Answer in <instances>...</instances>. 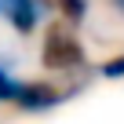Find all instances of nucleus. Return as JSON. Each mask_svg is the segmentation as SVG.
Listing matches in <instances>:
<instances>
[{
    "instance_id": "nucleus-1",
    "label": "nucleus",
    "mask_w": 124,
    "mask_h": 124,
    "mask_svg": "<svg viewBox=\"0 0 124 124\" xmlns=\"http://www.w3.org/2000/svg\"><path fill=\"white\" fill-rule=\"evenodd\" d=\"M40 62L51 73H77V70L88 66V55H84V44L70 29L51 26L47 37H44V47H40Z\"/></svg>"
},
{
    "instance_id": "nucleus-2",
    "label": "nucleus",
    "mask_w": 124,
    "mask_h": 124,
    "mask_svg": "<svg viewBox=\"0 0 124 124\" xmlns=\"http://www.w3.org/2000/svg\"><path fill=\"white\" fill-rule=\"evenodd\" d=\"M70 95H73L70 88H58L55 80H22L15 109H22V113H47V109L62 106Z\"/></svg>"
},
{
    "instance_id": "nucleus-3",
    "label": "nucleus",
    "mask_w": 124,
    "mask_h": 124,
    "mask_svg": "<svg viewBox=\"0 0 124 124\" xmlns=\"http://www.w3.org/2000/svg\"><path fill=\"white\" fill-rule=\"evenodd\" d=\"M44 0H0V18L18 37H33L44 22Z\"/></svg>"
},
{
    "instance_id": "nucleus-4",
    "label": "nucleus",
    "mask_w": 124,
    "mask_h": 124,
    "mask_svg": "<svg viewBox=\"0 0 124 124\" xmlns=\"http://www.w3.org/2000/svg\"><path fill=\"white\" fill-rule=\"evenodd\" d=\"M18 88H22V80L8 70V62H0V106H15Z\"/></svg>"
},
{
    "instance_id": "nucleus-5",
    "label": "nucleus",
    "mask_w": 124,
    "mask_h": 124,
    "mask_svg": "<svg viewBox=\"0 0 124 124\" xmlns=\"http://www.w3.org/2000/svg\"><path fill=\"white\" fill-rule=\"evenodd\" d=\"M55 8H58V15L70 26H80L88 18V0H55Z\"/></svg>"
},
{
    "instance_id": "nucleus-6",
    "label": "nucleus",
    "mask_w": 124,
    "mask_h": 124,
    "mask_svg": "<svg viewBox=\"0 0 124 124\" xmlns=\"http://www.w3.org/2000/svg\"><path fill=\"white\" fill-rule=\"evenodd\" d=\"M99 77H106V80H124V55L106 58L102 66H99Z\"/></svg>"
},
{
    "instance_id": "nucleus-7",
    "label": "nucleus",
    "mask_w": 124,
    "mask_h": 124,
    "mask_svg": "<svg viewBox=\"0 0 124 124\" xmlns=\"http://www.w3.org/2000/svg\"><path fill=\"white\" fill-rule=\"evenodd\" d=\"M109 8H113V11H117V15L124 18V0H109Z\"/></svg>"
}]
</instances>
